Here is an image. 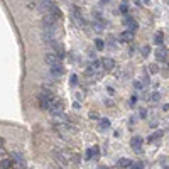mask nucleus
<instances>
[{"instance_id": "nucleus-1", "label": "nucleus", "mask_w": 169, "mask_h": 169, "mask_svg": "<svg viewBox=\"0 0 169 169\" xmlns=\"http://www.w3.org/2000/svg\"><path fill=\"white\" fill-rule=\"evenodd\" d=\"M52 102H54V98H52V95H51V93H42V95L39 96L41 108H44V110H49V108H51Z\"/></svg>"}, {"instance_id": "nucleus-2", "label": "nucleus", "mask_w": 169, "mask_h": 169, "mask_svg": "<svg viewBox=\"0 0 169 169\" xmlns=\"http://www.w3.org/2000/svg\"><path fill=\"white\" fill-rule=\"evenodd\" d=\"M52 157H54L56 161H58V164H59V166H63V167H64V166H68V159H66V156H64V152L59 151V149H56V151L52 152Z\"/></svg>"}, {"instance_id": "nucleus-3", "label": "nucleus", "mask_w": 169, "mask_h": 169, "mask_svg": "<svg viewBox=\"0 0 169 169\" xmlns=\"http://www.w3.org/2000/svg\"><path fill=\"white\" fill-rule=\"evenodd\" d=\"M52 0H37V9H39L41 12H49V9L52 7Z\"/></svg>"}, {"instance_id": "nucleus-4", "label": "nucleus", "mask_w": 169, "mask_h": 169, "mask_svg": "<svg viewBox=\"0 0 169 169\" xmlns=\"http://www.w3.org/2000/svg\"><path fill=\"white\" fill-rule=\"evenodd\" d=\"M156 58H157V61L166 63V59H167V49H166L164 46H157V49H156Z\"/></svg>"}, {"instance_id": "nucleus-5", "label": "nucleus", "mask_w": 169, "mask_h": 169, "mask_svg": "<svg viewBox=\"0 0 169 169\" xmlns=\"http://www.w3.org/2000/svg\"><path fill=\"white\" fill-rule=\"evenodd\" d=\"M10 157H12V161H14L15 164L19 166V167H24V166H26V159H24L22 156L19 154V152H12Z\"/></svg>"}, {"instance_id": "nucleus-6", "label": "nucleus", "mask_w": 169, "mask_h": 169, "mask_svg": "<svg viewBox=\"0 0 169 169\" xmlns=\"http://www.w3.org/2000/svg\"><path fill=\"white\" fill-rule=\"evenodd\" d=\"M102 66H103V70H105V71H112L115 68V63H113V59H110V58H103Z\"/></svg>"}, {"instance_id": "nucleus-7", "label": "nucleus", "mask_w": 169, "mask_h": 169, "mask_svg": "<svg viewBox=\"0 0 169 169\" xmlns=\"http://www.w3.org/2000/svg\"><path fill=\"white\" fill-rule=\"evenodd\" d=\"M44 61L48 63L49 66H52V64H56V63H59V58L54 54V52H48V54L44 56Z\"/></svg>"}, {"instance_id": "nucleus-8", "label": "nucleus", "mask_w": 169, "mask_h": 169, "mask_svg": "<svg viewBox=\"0 0 169 169\" xmlns=\"http://www.w3.org/2000/svg\"><path fill=\"white\" fill-rule=\"evenodd\" d=\"M51 68V74H54V76H59V74H63V66L59 64V63H56V64H52Z\"/></svg>"}, {"instance_id": "nucleus-9", "label": "nucleus", "mask_w": 169, "mask_h": 169, "mask_svg": "<svg viewBox=\"0 0 169 169\" xmlns=\"http://www.w3.org/2000/svg\"><path fill=\"white\" fill-rule=\"evenodd\" d=\"M125 24H127V27H129V31H135L137 27V22L134 20V19H130V17H125Z\"/></svg>"}, {"instance_id": "nucleus-10", "label": "nucleus", "mask_w": 169, "mask_h": 169, "mask_svg": "<svg viewBox=\"0 0 169 169\" xmlns=\"http://www.w3.org/2000/svg\"><path fill=\"white\" fill-rule=\"evenodd\" d=\"M142 137H134L132 139V147L135 149V151H140V147H142Z\"/></svg>"}, {"instance_id": "nucleus-11", "label": "nucleus", "mask_w": 169, "mask_h": 169, "mask_svg": "<svg viewBox=\"0 0 169 169\" xmlns=\"http://www.w3.org/2000/svg\"><path fill=\"white\" fill-rule=\"evenodd\" d=\"M96 156H98V147H92V149H88V154H86V157L88 159H95Z\"/></svg>"}, {"instance_id": "nucleus-12", "label": "nucleus", "mask_w": 169, "mask_h": 169, "mask_svg": "<svg viewBox=\"0 0 169 169\" xmlns=\"http://www.w3.org/2000/svg\"><path fill=\"white\" fill-rule=\"evenodd\" d=\"M130 164H132V161H129V159H118L117 161L118 167H130Z\"/></svg>"}, {"instance_id": "nucleus-13", "label": "nucleus", "mask_w": 169, "mask_h": 169, "mask_svg": "<svg viewBox=\"0 0 169 169\" xmlns=\"http://www.w3.org/2000/svg\"><path fill=\"white\" fill-rule=\"evenodd\" d=\"M134 37V31H129V32H124L120 36V41H132Z\"/></svg>"}, {"instance_id": "nucleus-14", "label": "nucleus", "mask_w": 169, "mask_h": 169, "mask_svg": "<svg viewBox=\"0 0 169 169\" xmlns=\"http://www.w3.org/2000/svg\"><path fill=\"white\" fill-rule=\"evenodd\" d=\"M74 22L80 24V26H84V22H83V19H81V14H80V12H74Z\"/></svg>"}, {"instance_id": "nucleus-15", "label": "nucleus", "mask_w": 169, "mask_h": 169, "mask_svg": "<svg viewBox=\"0 0 169 169\" xmlns=\"http://www.w3.org/2000/svg\"><path fill=\"white\" fill-rule=\"evenodd\" d=\"M10 166H12L10 159H4V161L0 162V167H2V169H7V167H10Z\"/></svg>"}, {"instance_id": "nucleus-16", "label": "nucleus", "mask_w": 169, "mask_h": 169, "mask_svg": "<svg viewBox=\"0 0 169 169\" xmlns=\"http://www.w3.org/2000/svg\"><path fill=\"white\" fill-rule=\"evenodd\" d=\"M100 127H102V129H108V127H110V120H108V118H102V120H100Z\"/></svg>"}, {"instance_id": "nucleus-17", "label": "nucleus", "mask_w": 169, "mask_h": 169, "mask_svg": "<svg viewBox=\"0 0 169 169\" xmlns=\"http://www.w3.org/2000/svg\"><path fill=\"white\" fill-rule=\"evenodd\" d=\"M154 41H156V44H157V46H161V44H162V41H164V36H162V32H159V34H156V37H154Z\"/></svg>"}, {"instance_id": "nucleus-18", "label": "nucleus", "mask_w": 169, "mask_h": 169, "mask_svg": "<svg viewBox=\"0 0 169 169\" xmlns=\"http://www.w3.org/2000/svg\"><path fill=\"white\" fill-rule=\"evenodd\" d=\"M95 46H96V49H98V51H102V49L105 48V42H103L102 39H96L95 41Z\"/></svg>"}, {"instance_id": "nucleus-19", "label": "nucleus", "mask_w": 169, "mask_h": 169, "mask_svg": "<svg viewBox=\"0 0 169 169\" xmlns=\"http://www.w3.org/2000/svg\"><path fill=\"white\" fill-rule=\"evenodd\" d=\"M161 137H162V132H156V134H152V135L149 137V140H151V142H154V140L161 139Z\"/></svg>"}, {"instance_id": "nucleus-20", "label": "nucleus", "mask_w": 169, "mask_h": 169, "mask_svg": "<svg viewBox=\"0 0 169 169\" xmlns=\"http://www.w3.org/2000/svg\"><path fill=\"white\" fill-rule=\"evenodd\" d=\"M130 167H132V169H142L144 167V162H132V164H130Z\"/></svg>"}, {"instance_id": "nucleus-21", "label": "nucleus", "mask_w": 169, "mask_h": 169, "mask_svg": "<svg viewBox=\"0 0 169 169\" xmlns=\"http://www.w3.org/2000/svg\"><path fill=\"white\" fill-rule=\"evenodd\" d=\"M142 86H149V76H147V74H144V78H142Z\"/></svg>"}, {"instance_id": "nucleus-22", "label": "nucleus", "mask_w": 169, "mask_h": 169, "mask_svg": "<svg viewBox=\"0 0 169 169\" xmlns=\"http://www.w3.org/2000/svg\"><path fill=\"white\" fill-rule=\"evenodd\" d=\"M149 52H151V48H149V46H144V48H142V54L147 56Z\"/></svg>"}, {"instance_id": "nucleus-23", "label": "nucleus", "mask_w": 169, "mask_h": 169, "mask_svg": "<svg viewBox=\"0 0 169 169\" xmlns=\"http://www.w3.org/2000/svg\"><path fill=\"white\" fill-rule=\"evenodd\" d=\"M159 100H161V95H159V93H154V95H152V102L157 103Z\"/></svg>"}, {"instance_id": "nucleus-24", "label": "nucleus", "mask_w": 169, "mask_h": 169, "mask_svg": "<svg viewBox=\"0 0 169 169\" xmlns=\"http://www.w3.org/2000/svg\"><path fill=\"white\" fill-rule=\"evenodd\" d=\"M149 70H151V73H152V74L157 73V66H156V64H151V66H149Z\"/></svg>"}, {"instance_id": "nucleus-25", "label": "nucleus", "mask_w": 169, "mask_h": 169, "mask_svg": "<svg viewBox=\"0 0 169 169\" xmlns=\"http://www.w3.org/2000/svg\"><path fill=\"white\" fill-rule=\"evenodd\" d=\"M134 86H135V88H142V83H140V81H135V83H134Z\"/></svg>"}, {"instance_id": "nucleus-26", "label": "nucleus", "mask_w": 169, "mask_h": 169, "mask_svg": "<svg viewBox=\"0 0 169 169\" xmlns=\"http://www.w3.org/2000/svg\"><path fill=\"white\" fill-rule=\"evenodd\" d=\"M71 84H74V83H76V74H73V76H71Z\"/></svg>"}, {"instance_id": "nucleus-27", "label": "nucleus", "mask_w": 169, "mask_h": 169, "mask_svg": "<svg viewBox=\"0 0 169 169\" xmlns=\"http://www.w3.org/2000/svg\"><path fill=\"white\" fill-rule=\"evenodd\" d=\"M135 102H137V98H135V96H132V98H130V105H134Z\"/></svg>"}, {"instance_id": "nucleus-28", "label": "nucleus", "mask_w": 169, "mask_h": 169, "mask_svg": "<svg viewBox=\"0 0 169 169\" xmlns=\"http://www.w3.org/2000/svg\"><path fill=\"white\" fill-rule=\"evenodd\" d=\"M144 2H146V4H147V2H149V0H144Z\"/></svg>"}]
</instances>
